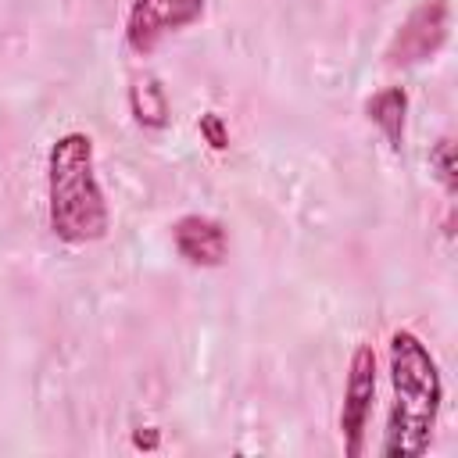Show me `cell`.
I'll use <instances>...</instances> for the list:
<instances>
[{
    "instance_id": "obj_1",
    "label": "cell",
    "mask_w": 458,
    "mask_h": 458,
    "mask_svg": "<svg viewBox=\"0 0 458 458\" xmlns=\"http://www.w3.org/2000/svg\"><path fill=\"white\" fill-rule=\"evenodd\" d=\"M390 411L383 429V458H419L429 451L444 408V376L433 351L411 329H394L386 344Z\"/></svg>"
},
{
    "instance_id": "obj_2",
    "label": "cell",
    "mask_w": 458,
    "mask_h": 458,
    "mask_svg": "<svg viewBox=\"0 0 458 458\" xmlns=\"http://www.w3.org/2000/svg\"><path fill=\"white\" fill-rule=\"evenodd\" d=\"M47 222L68 247L97 243L111 229V208L97 175L89 132H61L47 150Z\"/></svg>"
},
{
    "instance_id": "obj_3",
    "label": "cell",
    "mask_w": 458,
    "mask_h": 458,
    "mask_svg": "<svg viewBox=\"0 0 458 458\" xmlns=\"http://www.w3.org/2000/svg\"><path fill=\"white\" fill-rule=\"evenodd\" d=\"M376 390H379V358L372 344H358L347 361V383H344V404H340V440H344L347 458L365 454Z\"/></svg>"
},
{
    "instance_id": "obj_4",
    "label": "cell",
    "mask_w": 458,
    "mask_h": 458,
    "mask_svg": "<svg viewBox=\"0 0 458 458\" xmlns=\"http://www.w3.org/2000/svg\"><path fill=\"white\" fill-rule=\"evenodd\" d=\"M451 36V0H419L390 36L383 57L390 68H411L433 61Z\"/></svg>"
},
{
    "instance_id": "obj_5",
    "label": "cell",
    "mask_w": 458,
    "mask_h": 458,
    "mask_svg": "<svg viewBox=\"0 0 458 458\" xmlns=\"http://www.w3.org/2000/svg\"><path fill=\"white\" fill-rule=\"evenodd\" d=\"M208 0H129L125 11V47L140 57L154 54L168 36L200 21Z\"/></svg>"
},
{
    "instance_id": "obj_6",
    "label": "cell",
    "mask_w": 458,
    "mask_h": 458,
    "mask_svg": "<svg viewBox=\"0 0 458 458\" xmlns=\"http://www.w3.org/2000/svg\"><path fill=\"white\" fill-rule=\"evenodd\" d=\"M172 243L179 250V258L193 268H218L229 254V233L218 218L211 215H179L172 222Z\"/></svg>"
},
{
    "instance_id": "obj_7",
    "label": "cell",
    "mask_w": 458,
    "mask_h": 458,
    "mask_svg": "<svg viewBox=\"0 0 458 458\" xmlns=\"http://www.w3.org/2000/svg\"><path fill=\"white\" fill-rule=\"evenodd\" d=\"M365 114H369V122L383 132L386 147H390L394 154H401V150H404L408 93H404L401 86H386V89H379V93H372V97L365 100Z\"/></svg>"
},
{
    "instance_id": "obj_8",
    "label": "cell",
    "mask_w": 458,
    "mask_h": 458,
    "mask_svg": "<svg viewBox=\"0 0 458 458\" xmlns=\"http://www.w3.org/2000/svg\"><path fill=\"white\" fill-rule=\"evenodd\" d=\"M129 107H132L136 122L147 125V129L168 125V100H165V89H161L154 79L136 82V86L129 89Z\"/></svg>"
},
{
    "instance_id": "obj_9",
    "label": "cell",
    "mask_w": 458,
    "mask_h": 458,
    "mask_svg": "<svg viewBox=\"0 0 458 458\" xmlns=\"http://www.w3.org/2000/svg\"><path fill=\"white\" fill-rule=\"evenodd\" d=\"M429 168H433L437 182L444 186V193L454 197V190H458V165H454V140H451V136H440V140L433 143V150H429Z\"/></svg>"
},
{
    "instance_id": "obj_10",
    "label": "cell",
    "mask_w": 458,
    "mask_h": 458,
    "mask_svg": "<svg viewBox=\"0 0 458 458\" xmlns=\"http://www.w3.org/2000/svg\"><path fill=\"white\" fill-rule=\"evenodd\" d=\"M197 129H200V136L208 140L211 150H225V147H229V129H225V122H222L218 111H204Z\"/></svg>"
}]
</instances>
